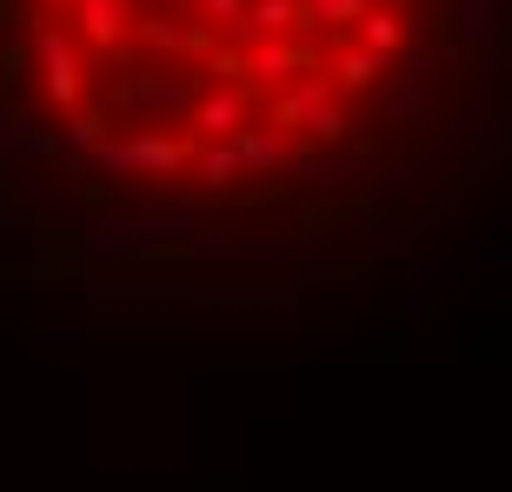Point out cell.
<instances>
[{
    "label": "cell",
    "mask_w": 512,
    "mask_h": 492,
    "mask_svg": "<svg viewBox=\"0 0 512 492\" xmlns=\"http://www.w3.org/2000/svg\"><path fill=\"white\" fill-rule=\"evenodd\" d=\"M187 160V140H173V133H127V140H107V167L114 173H173Z\"/></svg>",
    "instance_id": "obj_1"
},
{
    "label": "cell",
    "mask_w": 512,
    "mask_h": 492,
    "mask_svg": "<svg viewBox=\"0 0 512 492\" xmlns=\"http://www.w3.org/2000/svg\"><path fill=\"white\" fill-rule=\"evenodd\" d=\"M253 114V94L240 87V80H220V87H207V94L193 100V133H220V140H233V133L247 127Z\"/></svg>",
    "instance_id": "obj_2"
}]
</instances>
